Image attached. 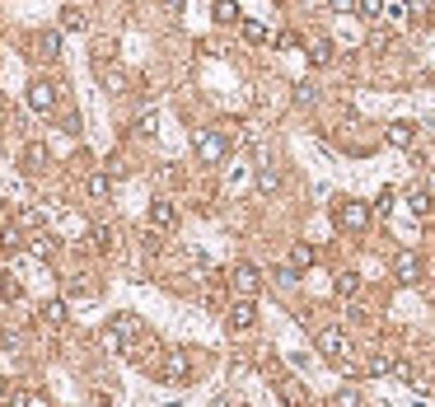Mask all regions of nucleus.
Wrapping results in <instances>:
<instances>
[{"label": "nucleus", "mask_w": 435, "mask_h": 407, "mask_svg": "<svg viewBox=\"0 0 435 407\" xmlns=\"http://www.w3.org/2000/svg\"><path fill=\"white\" fill-rule=\"evenodd\" d=\"M136 342H141V318L136 314H118L113 323H108V346H113V351L127 356Z\"/></svg>", "instance_id": "1"}, {"label": "nucleus", "mask_w": 435, "mask_h": 407, "mask_svg": "<svg viewBox=\"0 0 435 407\" xmlns=\"http://www.w3.org/2000/svg\"><path fill=\"white\" fill-rule=\"evenodd\" d=\"M229 145H234V136L225 132V127H211V132H201V136H197V155H201V164H220V159L229 155Z\"/></svg>", "instance_id": "2"}, {"label": "nucleus", "mask_w": 435, "mask_h": 407, "mask_svg": "<svg viewBox=\"0 0 435 407\" xmlns=\"http://www.w3.org/2000/svg\"><path fill=\"white\" fill-rule=\"evenodd\" d=\"M332 220H337V230L360 234V230L370 225V206H365V201H356V197H346V201H337V206H332Z\"/></svg>", "instance_id": "3"}, {"label": "nucleus", "mask_w": 435, "mask_h": 407, "mask_svg": "<svg viewBox=\"0 0 435 407\" xmlns=\"http://www.w3.org/2000/svg\"><path fill=\"white\" fill-rule=\"evenodd\" d=\"M314 346H318V356H328L332 365H337V361H346V356H351V342H346V332L337 328V323H328V328H318Z\"/></svg>", "instance_id": "4"}, {"label": "nucleus", "mask_w": 435, "mask_h": 407, "mask_svg": "<svg viewBox=\"0 0 435 407\" xmlns=\"http://www.w3.org/2000/svg\"><path fill=\"white\" fill-rule=\"evenodd\" d=\"M155 375L164 384H187L192 380V361H187V351H164V361H159Z\"/></svg>", "instance_id": "5"}, {"label": "nucleus", "mask_w": 435, "mask_h": 407, "mask_svg": "<svg viewBox=\"0 0 435 407\" xmlns=\"http://www.w3.org/2000/svg\"><path fill=\"white\" fill-rule=\"evenodd\" d=\"M229 286H234L239 300H253V295L263 290V276H258V267H253V263H239L234 276H229Z\"/></svg>", "instance_id": "6"}, {"label": "nucleus", "mask_w": 435, "mask_h": 407, "mask_svg": "<svg viewBox=\"0 0 435 407\" xmlns=\"http://www.w3.org/2000/svg\"><path fill=\"white\" fill-rule=\"evenodd\" d=\"M393 281L398 286H417V281H422V258H417L412 249H403L393 258Z\"/></svg>", "instance_id": "7"}, {"label": "nucleus", "mask_w": 435, "mask_h": 407, "mask_svg": "<svg viewBox=\"0 0 435 407\" xmlns=\"http://www.w3.org/2000/svg\"><path fill=\"white\" fill-rule=\"evenodd\" d=\"M28 108H33V113H52L56 108V89L47 80H33V84H28Z\"/></svg>", "instance_id": "8"}, {"label": "nucleus", "mask_w": 435, "mask_h": 407, "mask_svg": "<svg viewBox=\"0 0 435 407\" xmlns=\"http://www.w3.org/2000/svg\"><path fill=\"white\" fill-rule=\"evenodd\" d=\"M225 318H229V328H234V332H248L253 318H258V304H253V300H234Z\"/></svg>", "instance_id": "9"}, {"label": "nucleus", "mask_w": 435, "mask_h": 407, "mask_svg": "<svg viewBox=\"0 0 435 407\" xmlns=\"http://www.w3.org/2000/svg\"><path fill=\"white\" fill-rule=\"evenodd\" d=\"M150 225H155V234H164V230H173L178 225V211H173V201H150Z\"/></svg>", "instance_id": "10"}, {"label": "nucleus", "mask_w": 435, "mask_h": 407, "mask_svg": "<svg viewBox=\"0 0 435 407\" xmlns=\"http://www.w3.org/2000/svg\"><path fill=\"white\" fill-rule=\"evenodd\" d=\"M389 145L412 150V145H417V127H412V122H389Z\"/></svg>", "instance_id": "11"}, {"label": "nucleus", "mask_w": 435, "mask_h": 407, "mask_svg": "<svg viewBox=\"0 0 435 407\" xmlns=\"http://www.w3.org/2000/svg\"><path fill=\"white\" fill-rule=\"evenodd\" d=\"M0 249H5V253H19V249H28V239H24V225H0Z\"/></svg>", "instance_id": "12"}, {"label": "nucleus", "mask_w": 435, "mask_h": 407, "mask_svg": "<svg viewBox=\"0 0 435 407\" xmlns=\"http://www.w3.org/2000/svg\"><path fill=\"white\" fill-rule=\"evenodd\" d=\"M211 14H215V24H244L239 0H211Z\"/></svg>", "instance_id": "13"}, {"label": "nucleus", "mask_w": 435, "mask_h": 407, "mask_svg": "<svg viewBox=\"0 0 435 407\" xmlns=\"http://www.w3.org/2000/svg\"><path fill=\"white\" fill-rule=\"evenodd\" d=\"M66 295H70V300H94V295H99V286H94V276H70V281H66Z\"/></svg>", "instance_id": "14"}, {"label": "nucleus", "mask_w": 435, "mask_h": 407, "mask_svg": "<svg viewBox=\"0 0 435 407\" xmlns=\"http://www.w3.org/2000/svg\"><path fill=\"white\" fill-rule=\"evenodd\" d=\"M66 300H47L42 304V323H47V328H61V323H66Z\"/></svg>", "instance_id": "15"}, {"label": "nucleus", "mask_w": 435, "mask_h": 407, "mask_svg": "<svg viewBox=\"0 0 435 407\" xmlns=\"http://www.w3.org/2000/svg\"><path fill=\"white\" fill-rule=\"evenodd\" d=\"M281 403L286 407H304L309 398H304V384L300 380H281Z\"/></svg>", "instance_id": "16"}, {"label": "nucleus", "mask_w": 435, "mask_h": 407, "mask_svg": "<svg viewBox=\"0 0 435 407\" xmlns=\"http://www.w3.org/2000/svg\"><path fill=\"white\" fill-rule=\"evenodd\" d=\"M28 253H33V258H52V253H56V239L47 234V230H38V234L28 239Z\"/></svg>", "instance_id": "17"}, {"label": "nucleus", "mask_w": 435, "mask_h": 407, "mask_svg": "<svg viewBox=\"0 0 435 407\" xmlns=\"http://www.w3.org/2000/svg\"><path fill=\"white\" fill-rule=\"evenodd\" d=\"M332 290H337V300H356V295H360V276L356 272H342Z\"/></svg>", "instance_id": "18"}, {"label": "nucleus", "mask_w": 435, "mask_h": 407, "mask_svg": "<svg viewBox=\"0 0 435 407\" xmlns=\"http://www.w3.org/2000/svg\"><path fill=\"white\" fill-rule=\"evenodd\" d=\"M318 263V253L309 249V244H295V249H290V267H295V272H304V267H314Z\"/></svg>", "instance_id": "19"}, {"label": "nucleus", "mask_w": 435, "mask_h": 407, "mask_svg": "<svg viewBox=\"0 0 435 407\" xmlns=\"http://www.w3.org/2000/svg\"><path fill=\"white\" fill-rule=\"evenodd\" d=\"M408 206H412V215H431V192H426V187H412Z\"/></svg>", "instance_id": "20"}, {"label": "nucleus", "mask_w": 435, "mask_h": 407, "mask_svg": "<svg viewBox=\"0 0 435 407\" xmlns=\"http://www.w3.org/2000/svg\"><path fill=\"white\" fill-rule=\"evenodd\" d=\"M384 14H389V24H408L412 5H408V0H384Z\"/></svg>", "instance_id": "21"}, {"label": "nucleus", "mask_w": 435, "mask_h": 407, "mask_svg": "<svg viewBox=\"0 0 435 407\" xmlns=\"http://www.w3.org/2000/svg\"><path fill=\"white\" fill-rule=\"evenodd\" d=\"M61 28H66V33H80V28H84V10H80V5H66V10H61Z\"/></svg>", "instance_id": "22"}, {"label": "nucleus", "mask_w": 435, "mask_h": 407, "mask_svg": "<svg viewBox=\"0 0 435 407\" xmlns=\"http://www.w3.org/2000/svg\"><path fill=\"white\" fill-rule=\"evenodd\" d=\"M94 249H99V253H113V244H118V234H113V230H108V225H94Z\"/></svg>", "instance_id": "23"}, {"label": "nucleus", "mask_w": 435, "mask_h": 407, "mask_svg": "<svg viewBox=\"0 0 435 407\" xmlns=\"http://www.w3.org/2000/svg\"><path fill=\"white\" fill-rule=\"evenodd\" d=\"M33 47L42 52V61H56V47H61V42H56V33H38V38H33Z\"/></svg>", "instance_id": "24"}, {"label": "nucleus", "mask_w": 435, "mask_h": 407, "mask_svg": "<svg viewBox=\"0 0 435 407\" xmlns=\"http://www.w3.org/2000/svg\"><path fill=\"white\" fill-rule=\"evenodd\" d=\"M309 61H314V66H328V61H332V42H328V38H314V47H309Z\"/></svg>", "instance_id": "25"}, {"label": "nucleus", "mask_w": 435, "mask_h": 407, "mask_svg": "<svg viewBox=\"0 0 435 407\" xmlns=\"http://www.w3.org/2000/svg\"><path fill=\"white\" fill-rule=\"evenodd\" d=\"M365 375H374V380H379V375H393V356H370Z\"/></svg>", "instance_id": "26"}, {"label": "nucleus", "mask_w": 435, "mask_h": 407, "mask_svg": "<svg viewBox=\"0 0 435 407\" xmlns=\"http://www.w3.org/2000/svg\"><path fill=\"white\" fill-rule=\"evenodd\" d=\"M356 14L365 19V24H374V19L384 14V0H356Z\"/></svg>", "instance_id": "27"}, {"label": "nucleus", "mask_w": 435, "mask_h": 407, "mask_svg": "<svg viewBox=\"0 0 435 407\" xmlns=\"http://www.w3.org/2000/svg\"><path fill=\"white\" fill-rule=\"evenodd\" d=\"M244 38H248V42H267V38H272V28L258 24V19H244Z\"/></svg>", "instance_id": "28"}, {"label": "nucleus", "mask_w": 435, "mask_h": 407, "mask_svg": "<svg viewBox=\"0 0 435 407\" xmlns=\"http://www.w3.org/2000/svg\"><path fill=\"white\" fill-rule=\"evenodd\" d=\"M281 187V173L277 169H258V192H277Z\"/></svg>", "instance_id": "29"}, {"label": "nucleus", "mask_w": 435, "mask_h": 407, "mask_svg": "<svg viewBox=\"0 0 435 407\" xmlns=\"http://www.w3.org/2000/svg\"><path fill=\"white\" fill-rule=\"evenodd\" d=\"M42 159H47V155H42L38 145H28V150H24V173H38V169H42Z\"/></svg>", "instance_id": "30"}, {"label": "nucleus", "mask_w": 435, "mask_h": 407, "mask_svg": "<svg viewBox=\"0 0 435 407\" xmlns=\"http://www.w3.org/2000/svg\"><path fill=\"white\" fill-rule=\"evenodd\" d=\"M19 295H24V290H19V281H14V276H0V300H19Z\"/></svg>", "instance_id": "31"}, {"label": "nucleus", "mask_w": 435, "mask_h": 407, "mask_svg": "<svg viewBox=\"0 0 435 407\" xmlns=\"http://www.w3.org/2000/svg\"><path fill=\"white\" fill-rule=\"evenodd\" d=\"M332 407H360V394L356 389H337V394H332Z\"/></svg>", "instance_id": "32"}, {"label": "nucleus", "mask_w": 435, "mask_h": 407, "mask_svg": "<svg viewBox=\"0 0 435 407\" xmlns=\"http://www.w3.org/2000/svg\"><path fill=\"white\" fill-rule=\"evenodd\" d=\"M108 183H113L108 173H94V178H89L84 187H89V197H108Z\"/></svg>", "instance_id": "33"}, {"label": "nucleus", "mask_w": 435, "mask_h": 407, "mask_svg": "<svg viewBox=\"0 0 435 407\" xmlns=\"http://www.w3.org/2000/svg\"><path fill=\"white\" fill-rule=\"evenodd\" d=\"M5 403H10V407H47V403H42L38 394H10Z\"/></svg>", "instance_id": "34"}, {"label": "nucleus", "mask_w": 435, "mask_h": 407, "mask_svg": "<svg viewBox=\"0 0 435 407\" xmlns=\"http://www.w3.org/2000/svg\"><path fill=\"white\" fill-rule=\"evenodd\" d=\"M393 375H398V380H417V370H412V361H393Z\"/></svg>", "instance_id": "35"}, {"label": "nucleus", "mask_w": 435, "mask_h": 407, "mask_svg": "<svg viewBox=\"0 0 435 407\" xmlns=\"http://www.w3.org/2000/svg\"><path fill=\"white\" fill-rule=\"evenodd\" d=\"M277 281H281V286H295V281H300V272H295V267H281V272H277Z\"/></svg>", "instance_id": "36"}, {"label": "nucleus", "mask_w": 435, "mask_h": 407, "mask_svg": "<svg viewBox=\"0 0 435 407\" xmlns=\"http://www.w3.org/2000/svg\"><path fill=\"white\" fill-rule=\"evenodd\" d=\"M389 201H393V192L384 187V192H379V201H374V211H379V215H389Z\"/></svg>", "instance_id": "37"}, {"label": "nucleus", "mask_w": 435, "mask_h": 407, "mask_svg": "<svg viewBox=\"0 0 435 407\" xmlns=\"http://www.w3.org/2000/svg\"><path fill=\"white\" fill-rule=\"evenodd\" d=\"M183 5H187V0H164V10H169V14H183Z\"/></svg>", "instance_id": "38"}, {"label": "nucleus", "mask_w": 435, "mask_h": 407, "mask_svg": "<svg viewBox=\"0 0 435 407\" xmlns=\"http://www.w3.org/2000/svg\"><path fill=\"white\" fill-rule=\"evenodd\" d=\"M332 10H356V0H328Z\"/></svg>", "instance_id": "39"}, {"label": "nucleus", "mask_w": 435, "mask_h": 407, "mask_svg": "<svg viewBox=\"0 0 435 407\" xmlns=\"http://www.w3.org/2000/svg\"><path fill=\"white\" fill-rule=\"evenodd\" d=\"M0 398H10V384H5V380H0Z\"/></svg>", "instance_id": "40"}, {"label": "nucleus", "mask_w": 435, "mask_h": 407, "mask_svg": "<svg viewBox=\"0 0 435 407\" xmlns=\"http://www.w3.org/2000/svg\"><path fill=\"white\" fill-rule=\"evenodd\" d=\"M0 211H5V201H0Z\"/></svg>", "instance_id": "41"}]
</instances>
